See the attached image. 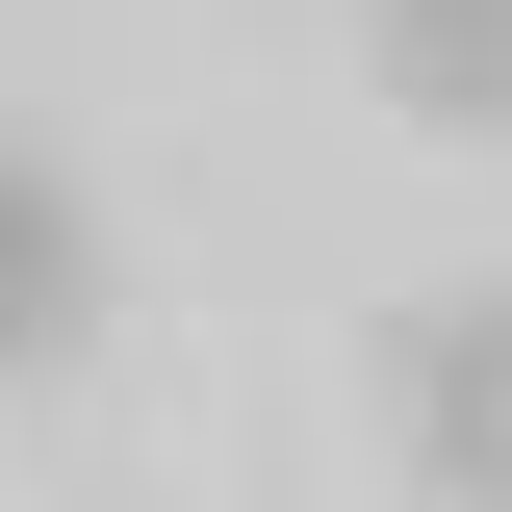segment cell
Segmentation results:
<instances>
[{
	"mask_svg": "<svg viewBox=\"0 0 512 512\" xmlns=\"http://www.w3.org/2000/svg\"><path fill=\"white\" fill-rule=\"evenodd\" d=\"M384 436H410L436 512H512V282H436L384 333Z\"/></svg>",
	"mask_w": 512,
	"mask_h": 512,
	"instance_id": "1",
	"label": "cell"
},
{
	"mask_svg": "<svg viewBox=\"0 0 512 512\" xmlns=\"http://www.w3.org/2000/svg\"><path fill=\"white\" fill-rule=\"evenodd\" d=\"M77 333H103V205H77L52 154L0 128V384H52Z\"/></svg>",
	"mask_w": 512,
	"mask_h": 512,
	"instance_id": "2",
	"label": "cell"
},
{
	"mask_svg": "<svg viewBox=\"0 0 512 512\" xmlns=\"http://www.w3.org/2000/svg\"><path fill=\"white\" fill-rule=\"evenodd\" d=\"M359 77L461 154H512V0H359Z\"/></svg>",
	"mask_w": 512,
	"mask_h": 512,
	"instance_id": "3",
	"label": "cell"
}]
</instances>
